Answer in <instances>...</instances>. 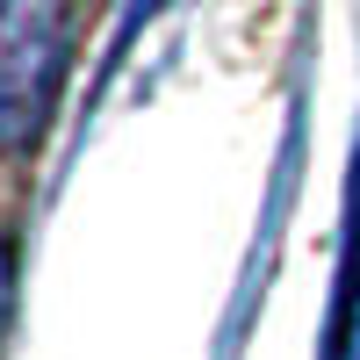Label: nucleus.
<instances>
[{
	"instance_id": "nucleus-1",
	"label": "nucleus",
	"mask_w": 360,
	"mask_h": 360,
	"mask_svg": "<svg viewBox=\"0 0 360 360\" xmlns=\"http://www.w3.org/2000/svg\"><path fill=\"white\" fill-rule=\"evenodd\" d=\"M65 72V15L58 0H0V144L44 130Z\"/></svg>"
},
{
	"instance_id": "nucleus-2",
	"label": "nucleus",
	"mask_w": 360,
	"mask_h": 360,
	"mask_svg": "<svg viewBox=\"0 0 360 360\" xmlns=\"http://www.w3.org/2000/svg\"><path fill=\"white\" fill-rule=\"evenodd\" d=\"M0 324H8V245H0Z\"/></svg>"
}]
</instances>
